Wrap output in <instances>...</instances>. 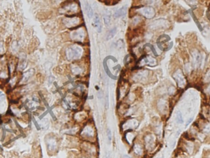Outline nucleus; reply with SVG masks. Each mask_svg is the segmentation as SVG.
Returning <instances> with one entry per match:
<instances>
[{
	"instance_id": "c85d7f7f",
	"label": "nucleus",
	"mask_w": 210,
	"mask_h": 158,
	"mask_svg": "<svg viewBox=\"0 0 210 158\" xmlns=\"http://www.w3.org/2000/svg\"><path fill=\"white\" fill-rule=\"evenodd\" d=\"M4 52V46L2 42H0V54H3Z\"/></svg>"
},
{
	"instance_id": "f03ea898",
	"label": "nucleus",
	"mask_w": 210,
	"mask_h": 158,
	"mask_svg": "<svg viewBox=\"0 0 210 158\" xmlns=\"http://www.w3.org/2000/svg\"><path fill=\"white\" fill-rule=\"evenodd\" d=\"M170 40V38L169 36L166 35H163L160 36L157 41V44L158 48L160 50L163 51H168L169 49H170L173 44H171L170 46L166 45V44L168 43V42Z\"/></svg>"
},
{
	"instance_id": "9b49d317",
	"label": "nucleus",
	"mask_w": 210,
	"mask_h": 158,
	"mask_svg": "<svg viewBox=\"0 0 210 158\" xmlns=\"http://www.w3.org/2000/svg\"><path fill=\"white\" fill-rule=\"evenodd\" d=\"M80 19L78 17L66 18L63 20V23L68 28H73L79 24Z\"/></svg>"
},
{
	"instance_id": "0eeeda50",
	"label": "nucleus",
	"mask_w": 210,
	"mask_h": 158,
	"mask_svg": "<svg viewBox=\"0 0 210 158\" xmlns=\"http://www.w3.org/2000/svg\"><path fill=\"white\" fill-rule=\"evenodd\" d=\"M95 132L94 127L92 125L89 124L85 126L81 133V135L84 138H92L95 137Z\"/></svg>"
},
{
	"instance_id": "f3484780",
	"label": "nucleus",
	"mask_w": 210,
	"mask_h": 158,
	"mask_svg": "<svg viewBox=\"0 0 210 158\" xmlns=\"http://www.w3.org/2000/svg\"><path fill=\"white\" fill-rule=\"evenodd\" d=\"M34 73V69H30L29 70H28L27 71L24 73L23 76V78H22L21 81L23 82V83L27 81L33 75Z\"/></svg>"
},
{
	"instance_id": "e433bc0d",
	"label": "nucleus",
	"mask_w": 210,
	"mask_h": 158,
	"mask_svg": "<svg viewBox=\"0 0 210 158\" xmlns=\"http://www.w3.org/2000/svg\"></svg>"
},
{
	"instance_id": "5701e85b",
	"label": "nucleus",
	"mask_w": 210,
	"mask_h": 158,
	"mask_svg": "<svg viewBox=\"0 0 210 158\" xmlns=\"http://www.w3.org/2000/svg\"><path fill=\"white\" fill-rule=\"evenodd\" d=\"M176 121L179 124H183L184 123L183 115H182V113L180 111H177L176 113Z\"/></svg>"
},
{
	"instance_id": "f8f14e48",
	"label": "nucleus",
	"mask_w": 210,
	"mask_h": 158,
	"mask_svg": "<svg viewBox=\"0 0 210 158\" xmlns=\"http://www.w3.org/2000/svg\"><path fill=\"white\" fill-rule=\"evenodd\" d=\"M138 123L137 120L135 119H129L125 121L124 124L122 125V127L125 131L127 130H130L132 131L133 129H135L138 126Z\"/></svg>"
},
{
	"instance_id": "9d476101",
	"label": "nucleus",
	"mask_w": 210,
	"mask_h": 158,
	"mask_svg": "<svg viewBox=\"0 0 210 158\" xmlns=\"http://www.w3.org/2000/svg\"><path fill=\"white\" fill-rule=\"evenodd\" d=\"M71 37L73 40L77 41H82L84 40L85 37V31L83 28H79V29L74 30L71 34Z\"/></svg>"
},
{
	"instance_id": "dca6fc26",
	"label": "nucleus",
	"mask_w": 210,
	"mask_h": 158,
	"mask_svg": "<svg viewBox=\"0 0 210 158\" xmlns=\"http://www.w3.org/2000/svg\"><path fill=\"white\" fill-rule=\"evenodd\" d=\"M94 25H95V27H96V28L97 29L98 32L100 33L101 31V21H100V18L99 15L98 14H95V17H94Z\"/></svg>"
},
{
	"instance_id": "cd10ccee",
	"label": "nucleus",
	"mask_w": 210,
	"mask_h": 158,
	"mask_svg": "<svg viewBox=\"0 0 210 158\" xmlns=\"http://www.w3.org/2000/svg\"><path fill=\"white\" fill-rule=\"evenodd\" d=\"M203 131L206 133H209L210 132V124L206 125L205 129H203Z\"/></svg>"
},
{
	"instance_id": "b1692460",
	"label": "nucleus",
	"mask_w": 210,
	"mask_h": 158,
	"mask_svg": "<svg viewBox=\"0 0 210 158\" xmlns=\"http://www.w3.org/2000/svg\"><path fill=\"white\" fill-rule=\"evenodd\" d=\"M71 70H72V72L74 74H76V75L81 73V68L79 67L78 66H77V65H74V66H72Z\"/></svg>"
},
{
	"instance_id": "393cba45",
	"label": "nucleus",
	"mask_w": 210,
	"mask_h": 158,
	"mask_svg": "<svg viewBox=\"0 0 210 158\" xmlns=\"http://www.w3.org/2000/svg\"><path fill=\"white\" fill-rule=\"evenodd\" d=\"M190 15H192V17H193V20H194V21H195V23H196V24H197V26H198V27L199 28L200 30V31H202V30H203L202 27H201V25H200V24L199 22H198V20H197V18H195V15H193V13H192V12H190Z\"/></svg>"
},
{
	"instance_id": "4c0bfd02",
	"label": "nucleus",
	"mask_w": 210,
	"mask_h": 158,
	"mask_svg": "<svg viewBox=\"0 0 210 158\" xmlns=\"http://www.w3.org/2000/svg\"></svg>"
},
{
	"instance_id": "c756f323",
	"label": "nucleus",
	"mask_w": 210,
	"mask_h": 158,
	"mask_svg": "<svg viewBox=\"0 0 210 158\" xmlns=\"http://www.w3.org/2000/svg\"><path fill=\"white\" fill-rule=\"evenodd\" d=\"M5 95L2 92H0V102H2L4 100Z\"/></svg>"
},
{
	"instance_id": "c9c22d12",
	"label": "nucleus",
	"mask_w": 210,
	"mask_h": 158,
	"mask_svg": "<svg viewBox=\"0 0 210 158\" xmlns=\"http://www.w3.org/2000/svg\"><path fill=\"white\" fill-rule=\"evenodd\" d=\"M105 158H109V155H108V154H107V155H106V157H105Z\"/></svg>"
},
{
	"instance_id": "423d86ee",
	"label": "nucleus",
	"mask_w": 210,
	"mask_h": 158,
	"mask_svg": "<svg viewBox=\"0 0 210 158\" xmlns=\"http://www.w3.org/2000/svg\"><path fill=\"white\" fill-rule=\"evenodd\" d=\"M150 28L152 29H161V28H167L169 26V22L165 19H158L152 22L150 25Z\"/></svg>"
},
{
	"instance_id": "aec40b11",
	"label": "nucleus",
	"mask_w": 210,
	"mask_h": 158,
	"mask_svg": "<svg viewBox=\"0 0 210 158\" xmlns=\"http://www.w3.org/2000/svg\"><path fill=\"white\" fill-rule=\"evenodd\" d=\"M86 11L87 12V15L89 18H92L94 15V12H93V9H92L91 6L88 4L86 3Z\"/></svg>"
},
{
	"instance_id": "4be33fe9",
	"label": "nucleus",
	"mask_w": 210,
	"mask_h": 158,
	"mask_svg": "<svg viewBox=\"0 0 210 158\" xmlns=\"http://www.w3.org/2000/svg\"><path fill=\"white\" fill-rule=\"evenodd\" d=\"M103 20H104V24L107 25V26L109 25L111 21V14L109 12L104 14V15H103Z\"/></svg>"
},
{
	"instance_id": "4468645a",
	"label": "nucleus",
	"mask_w": 210,
	"mask_h": 158,
	"mask_svg": "<svg viewBox=\"0 0 210 158\" xmlns=\"http://www.w3.org/2000/svg\"><path fill=\"white\" fill-rule=\"evenodd\" d=\"M148 75V72L146 70L141 71L134 76V80L136 81H142L146 79Z\"/></svg>"
},
{
	"instance_id": "1a4fd4ad",
	"label": "nucleus",
	"mask_w": 210,
	"mask_h": 158,
	"mask_svg": "<svg viewBox=\"0 0 210 158\" xmlns=\"http://www.w3.org/2000/svg\"><path fill=\"white\" fill-rule=\"evenodd\" d=\"M173 78L180 88H183L186 85V79L184 78L183 73L180 70H177L173 75Z\"/></svg>"
},
{
	"instance_id": "7c9ffc66",
	"label": "nucleus",
	"mask_w": 210,
	"mask_h": 158,
	"mask_svg": "<svg viewBox=\"0 0 210 158\" xmlns=\"http://www.w3.org/2000/svg\"><path fill=\"white\" fill-rule=\"evenodd\" d=\"M186 1L187 3L190 4H192V5H194L196 3V1L195 0H186Z\"/></svg>"
},
{
	"instance_id": "6e6552de",
	"label": "nucleus",
	"mask_w": 210,
	"mask_h": 158,
	"mask_svg": "<svg viewBox=\"0 0 210 158\" xmlns=\"http://www.w3.org/2000/svg\"><path fill=\"white\" fill-rule=\"evenodd\" d=\"M138 64H139V66H143L146 65L154 66L157 65V61L155 58L150 57V56H147V57L144 56V57H141Z\"/></svg>"
},
{
	"instance_id": "f704fd0d",
	"label": "nucleus",
	"mask_w": 210,
	"mask_h": 158,
	"mask_svg": "<svg viewBox=\"0 0 210 158\" xmlns=\"http://www.w3.org/2000/svg\"><path fill=\"white\" fill-rule=\"evenodd\" d=\"M208 92H210V86H209L208 88Z\"/></svg>"
},
{
	"instance_id": "a878e982",
	"label": "nucleus",
	"mask_w": 210,
	"mask_h": 158,
	"mask_svg": "<svg viewBox=\"0 0 210 158\" xmlns=\"http://www.w3.org/2000/svg\"><path fill=\"white\" fill-rule=\"evenodd\" d=\"M12 49L14 52H16V51H18V44H17V41H14V43H12Z\"/></svg>"
},
{
	"instance_id": "7ed1b4c3",
	"label": "nucleus",
	"mask_w": 210,
	"mask_h": 158,
	"mask_svg": "<svg viewBox=\"0 0 210 158\" xmlns=\"http://www.w3.org/2000/svg\"><path fill=\"white\" fill-rule=\"evenodd\" d=\"M192 61L193 66L200 68L202 65L203 58L199 52L195 51L192 53Z\"/></svg>"
},
{
	"instance_id": "412c9836",
	"label": "nucleus",
	"mask_w": 210,
	"mask_h": 158,
	"mask_svg": "<svg viewBox=\"0 0 210 158\" xmlns=\"http://www.w3.org/2000/svg\"><path fill=\"white\" fill-rule=\"evenodd\" d=\"M117 31V28L116 27L113 28L112 29L109 30V31L107 33V36H106V40H109L111 39H112L114 35H116Z\"/></svg>"
},
{
	"instance_id": "473e14b6",
	"label": "nucleus",
	"mask_w": 210,
	"mask_h": 158,
	"mask_svg": "<svg viewBox=\"0 0 210 158\" xmlns=\"http://www.w3.org/2000/svg\"><path fill=\"white\" fill-rule=\"evenodd\" d=\"M192 118H191V119H189V121L188 122H187V124H186V127H187V126H188V124H189L190 123V122L192 121Z\"/></svg>"
},
{
	"instance_id": "bb28decb",
	"label": "nucleus",
	"mask_w": 210,
	"mask_h": 158,
	"mask_svg": "<svg viewBox=\"0 0 210 158\" xmlns=\"http://www.w3.org/2000/svg\"><path fill=\"white\" fill-rule=\"evenodd\" d=\"M107 138H108V140L110 141L111 140V139H112V135H111V131L109 129H107Z\"/></svg>"
},
{
	"instance_id": "39448f33",
	"label": "nucleus",
	"mask_w": 210,
	"mask_h": 158,
	"mask_svg": "<svg viewBox=\"0 0 210 158\" xmlns=\"http://www.w3.org/2000/svg\"><path fill=\"white\" fill-rule=\"evenodd\" d=\"M63 9L64 13H66L67 14H73V13L77 12L79 10V6L77 3L71 2L64 5Z\"/></svg>"
},
{
	"instance_id": "2f4dec72",
	"label": "nucleus",
	"mask_w": 210,
	"mask_h": 158,
	"mask_svg": "<svg viewBox=\"0 0 210 158\" xmlns=\"http://www.w3.org/2000/svg\"><path fill=\"white\" fill-rule=\"evenodd\" d=\"M206 79L207 80V81H210V72H208L206 76Z\"/></svg>"
},
{
	"instance_id": "f257e3e1",
	"label": "nucleus",
	"mask_w": 210,
	"mask_h": 158,
	"mask_svg": "<svg viewBox=\"0 0 210 158\" xmlns=\"http://www.w3.org/2000/svg\"><path fill=\"white\" fill-rule=\"evenodd\" d=\"M82 54V49L78 46H71L66 50V56L69 60L78 59L81 57Z\"/></svg>"
},
{
	"instance_id": "ddd939ff",
	"label": "nucleus",
	"mask_w": 210,
	"mask_h": 158,
	"mask_svg": "<svg viewBox=\"0 0 210 158\" xmlns=\"http://www.w3.org/2000/svg\"><path fill=\"white\" fill-rule=\"evenodd\" d=\"M155 138L152 135H147L144 138L145 145L147 149H150L154 146Z\"/></svg>"
},
{
	"instance_id": "20e7f679",
	"label": "nucleus",
	"mask_w": 210,
	"mask_h": 158,
	"mask_svg": "<svg viewBox=\"0 0 210 158\" xmlns=\"http://www.w3.org/2000/svg\"><path fill=\"white\" fill-rule=\"evenodd\" d=\"M138 12L146 18H152L155 16V11L152 7H143L138 9Z\"/></svg>"
},
{
	"instance_id": "72a5a7b5",
	"label": "nucleus",
	"mask_w": 210,
	"mask_h": 158,
	"mask_svg": "<svg viewBox=\"0 0 210 158\" xmlns=\"http://www.w3.org/2000/svg\"><path fill=\"white\" fill-rule=\"evenodd\" d=\"M123 158H131L130 156H127V155H125V156H123Z\"/></svg>"
},
{
	"instance_id": "6ab92c4d",
	"label": "nucleus",
	"mask_w": 210,
	"mask_h": 158,
	"mask_svg": "<svg viewBox=\"0 0 210 158\" xmlns=\"http://www.w3.org/2000/svg\"><path fill=\"white\" fill-rule=\"evenodd\" d=\"M56 145H57V143H56V141H55V139L51 138L48 140L47 146H48V148H49L50 150L55 149V147H56Z\"/></svg>"
},
{
	"instance_id": "a211bd4d",
	"label": "nucleus",
	"mask_w": 210,
	"mask_h": 158,
	"mask_svg": "<svg viewBox=\"0 0 210 158\" xmlns=\"http://www.w3.org/2000/svg\"><path fill=\"white\" fill-rule=\"evenodd\" d=\"M133 151L134 153H135L137 155L141 156L144 153V149H143V148L142 147L140 144H138V143H136V144L134 145L133 146Z\"/></svg>"
},
{
	"instance_id": "2eb2a0df",
	"label": "nucleus",
	"mask_w": 210,
	"mask_h": 158,
	"mask_svg": "<svg viewBox=\"0 0 210 158\" xmlns=\"http://www.w3.org/2000/svg\"><path fill=\"white\" fill-rule=\"evenodd\" d=\"M127 11V6L126 5V6H123L120 9H119L117 11H116V12H115L114 15V17L116 18L122 17V16L125 15Z\"/></svg>"
}]
</instances>
